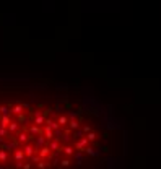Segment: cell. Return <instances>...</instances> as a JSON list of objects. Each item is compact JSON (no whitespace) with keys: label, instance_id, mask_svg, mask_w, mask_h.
Here are the masks:
<instances>
[{"label":"cell","instance_id":"cell-1","mask_svg":"<svg viewBox=\"0 0 161 169\" xmlns=\"http://www.w3.org/2000/svg\"><path fill=\"white\" fill-rule=\"evenodd\" d=\"M86 145H88V140L86 138H80L78 142H76V145H75V150H78V151H85V148H86Z\"/></svg>","mask_w":161,"mask_h":169},{"label":"cell","instance_id":"cell-2","mask_svg":"<svg viewBox=\"0 0 161 169\" xmlns=\"http://www.w3.org/2000/svg\"><path fill=\"white\" fill-rule=\"evenodd\" d=\"M34 138H36V145H33L34 148L41 150L42 146H46V140H44V137H42V135H38V137H34Z\"/></svg>","mask_w":161,"mask_h":169},{"label":"cell","instance_id":"cell-3","mask_svg":"<svg viewBox=\"0 0 161 169\" xmlns=\"http://www.w3.org/2000/svg\"><path fill=\"white\" fill-rule=\"evenodd\" d=\"M10 124H11V119L8 115H2V117H0V127H2V129H7Z\"/></svg>","mask_w":161,"mask_h":169},{"label":"cell","instance_id":"cell-4","mask_svg":"<svg viewBox=\"0 0 161 169\" xmlns=\"http://www.w3.org/2000/svg\"><path fill=\"white\" fill-rule=\"evenodd\" d=\"M33 122H34L36 127H39V125H42V124L46 122V119H44V115H41L39 112H36V119L33 120Z\"/></svg>","mask_w":161,"mask_h":169},{"label":"cell","instance_id":"cell-5","mask_svg":"<svg viewBox=\"0 0 161 169\" xmlns=\"http://www.w3.org/2000/svg\"><path fill=\"white\" fill-rule=\"evenodd\" d=\"M34 146H33V145H30V143H28V145H25V151H23V153H25L26 154V156H33V153H34Z\"/></svg>","mask_w":161,"mask_h":169},{"label":"cell","instance_id":"cell-6","mask_svg":"<svg viewBox=\"0 0 161 169\" xmlns=\"http://www.w3.org/2000/svg\"><path fill=\"white\" fill-rule=\"evenodd\" d=\"M23 158H25V153H23L21 150H15V159H16V163H18V161H21Z\"/></svg>","mask_w":161,"mask_h":169},{"label":"cell","instance_id":"cell-7","mask_svg":"<svg viewBox=\"0 0 161 169\" xmlns=\"http://www.w3.org/2000/svg\"><path fill=\"white\" fill-rule=\"evenodd\" d=\"M44 132H46V138H54V133H52V129H50V127H47V125H46L44 127Z\"/></svg>","mask_w":161,"mask_h":169},{"label":"cell","instance_id":"cell-8","mask_svg":"<svg viewBox=\"0 0 161 169\" xmlns=\"http://www.w3.org/2000/svg\"><path fill=\"white\" fill-rule=\"evenodd\" d=\"M49 153H50V150H49V146H42V148L39 150V154L44 158V156H49Z\"/></svg>","mask_w":161,"mask_h":169},{"label":"cell","instance_id":"cell-9","mask_svg":"<svg viewBox=\"0 0 161 169\" xmlns=\"http://www.w3.org/2000/svg\"><path fill=\"white\" fill-rule=\"evenodd\" d=\"M49 150H54V151H60V146H59V142H57V140H54V142H52V143H50V146H49Z\"/></svg>","mask_w":161,"mask_h":169},{"label":"cell","instance_id":"cell-10","mask_svg":"<svg viewBox=\"0 0 161 169\" xmlns=\"http://www.w3.org/2000/svg\"><path fill=\"white\" fill-rule=\"evenodd\" d=\"M11 112H13V114H21V112H23V106H21V104L13 106V109H11Z\"/></svg>","mask_w":161,"mask_h":169},{"label":"cell","instance_id":"cell-11","mask_svg":"<svg viewBox=\"0 0 161 169\" xmlns=\"http://www.w3.org/2000/svg\"><path fill=\"white\" fill-rule=\"evenodd\" d=\"M16 142H18V143H25V142H28V135H26V133H20Z\"/></svg>","mask_w":161,"mask_h":169},{"label":"cell","instance_id":"cell-12","mask_svg":"<svg viewBox=\"0 0 161 169\" xmlns=\"http://www.w3.org/2000/svg\"><path fill=\"white\" fill-rule=\"evenodd\" d=\"M67 122H68V117H67V115H62V117H59V125H65Z\"/></svg>","mask_w":161,"mask_h":169},{"label":"cell","instance_id":"cell-13","mask_svg":"<svg viewBox=\"0 0 161 169\" xmlns=\"http://www.w3.org/2000/svg\"><path fill=\"white\" fill-rule=\"evenodd\" d=\"M8 112H10V109H8L7 106H0V114L2 115H7Z\"/></svg>","mask_w":161,"mask_h":169},{"label":"cell","instance_id":"cell-14","mask_svg":"<svg viewBox=\"0 0 161 169\" xmlns=\"http://www.w3.org/2000/svg\"><path fill=\"white\" fill-rule=\"evenodd\" d=\"M85 151L88 154H90V156H96V151H95V148H91V146H86L85 148Z\"/></svg>","mask_w":161,"mask_h":169},{"label":"cell","instance_id":"cell-15","mask_svg":"<svg viewBox=\"0 0 161 169\" xmlns=\"http://www.w3.org/2000/svg\"><path fill=\"white\" fill-rule=\"evenodd\" d=\"M62 150H64V153L65 154H70V156L73 154V148H72V146H64Z\"/></svg>","mask_w":161,"mask_h":169},{"label":"cell","instance_id":"cell-16","mask_svg":"<svg viewBox=\"0 0 161 169\" xmlns=\"http://www.w3.org/2000/svg\"><path fill=\"white\" fill-rule=\"evenodd\" d=\"M86 140H88V142H93V140H96V133H95V132H90V133L86 135Z\"/></svg>","mask_w":161,"mask_h":169},{"label":"cell","instance_id":"cell-17","mask_svg":"<svg viewBox=\"0 0 161 169\" xmlns=\"http://www.w3.org/2000/svg\"><path fill=\"white\" fill-rule=\"evenodd\" d=\"M75 159L78 161V164H81V161H83V153H81V151H78V153L75 154Z\"/></svg>","mask_w":161,"mask_h":169},{"label":"cell","instance_id":"cell-18","mask_svg":"<svg viewBox=\"0 0 161 169\" xmlns=\"http://www.w3.org/2000/svg\"><path fill=\"white\" fill-rule=\"evenodd\" d=\"M8 129H10V132H16V129H18V125H16V122H11V124L8 125Z\"/></svg>","mask_w":161,"mask_h":169},{"label":"cell","instance_id":"cell-19","mask_svg":"<svg viewBox=\"0 0 161 169\" xmlns=\"http://www.w3.org/2000/svg\"><path fill=\"white\" fill-rule=\"evenodd\" d=\"M0 161H2V163H3V161H7V151H3V150L0 151Z\"/></svg>","mask_w":161,"mask_h":169},{"label":"cell","instance_id":"cell-20","mask_svg":"<svg viewBox=\"0 0 161 169\" xmlns=\"http://www.w3.org/2000/svg\"><path fill=\"white\" fill-rule=\"evenodd\" d=\"M30 132L31 133H39V127H36V125H31V129H30Z\"/></svg>","mask_w":161,"mask_h":169},{"label":"cell","instance_id":"cell-21","mask_svg":"<svg viewBox=\"0 0 161 169\" xmlns=\"http://www.w3.org/2000/svg\"><path fill=\"white\" fill-rule=\"evenodd\" d=\"M76 127H78V122H76L75 119H73V120H70V129L73 130V129H76Z\"/></svg>","mask_w":161,"mask_h":169},{"label":"cell","instance_id":"cell-22","mask_svg":"<svg viewBox=\"0 0 161 169\" xmlns=\"http://www.w3.org/2000/svg\"><path fill=\"white\" fill-rule=\"evenodd\" d=\"M7 135H8L7 129H0V138H2V137H7Z\"/></svg>","mask_w":161,"mask_h":169},{"label":"cell","instance_id":"cell-23","mask_svg":"<svg viewBox=\"0 0 161 169\" xmlns=\"http://www.w3.org/2000/svg\"><path fill=\"white\" fill-rule=\"evenodd\" d=\"M62 166H70V159H62Z\"/></svg>","mask_w":161,"mask_h":169},{"label":"cell","instance_id":"cell-24","mask_svg":"<svg viewBox=\"0 0 161 169\" xmlns=\"http://www.w3.org/2000/svg\"><path fill=\"white\" fill-rule=\"evenodd\" d=\"M90 127H88V125H85V127H83V130H81V132H85V133H90Z\"/></svg>","mask_w":161,"mask_h":169},{"label":"cell","instance_id":"cell-25","mask_svg":"<svg viewBox=\"0 0 161 169\" xmlns=\"http://www.w3.org/2000/svg\"><path fill=\"white\" fill-rule=\"evenodd\" d=\"M38 166H39V168L42 169V168H46V166H47V164H46V163H38Z\"/></svg>","mask_w":161,"mask_h":169},{"label":"cell","instance_id":"cell-26","mask_svg":"<svg viewBox=\"0 0 161 169\" xmlns=\"http://www.w3.org/2000/svg\"><path fill=\"white\" fill-rule=\"evenodd\" d=\"M23 168H25V169H31V164L26 163V164H23Z\"/></svg>","mask_w":161,"mask_h":169}]
</instances>
